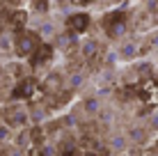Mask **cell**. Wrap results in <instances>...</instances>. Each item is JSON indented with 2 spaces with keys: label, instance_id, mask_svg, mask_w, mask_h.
Instances as JSON below:
<instances>
[{
  "label": "cell",
  "instance_id": "obj_2",
  "mask_svg": "<svg viewBox=\"0 0 158 156\" xmlns=\"http://www.w3.org/2000/svg\"><path fill=\"white\" fill-rule=\"evenodd\" d=\"M39 39H37V35L35 32H28V35H23L19 39V53L21 55H28V53H32L35 48H39Z\"/></svg>",
  "mask_w": 158,
  "mask_h": 156
},
{
  "label": "cell",
  "instance_id": "obj_3",
  "mask_svg": "<svg viewBox=\"0 0 158 156\" xmlns=\"http://www.w3.org/2000/svg\"><path fill=\"white\" fill-rule=\"evenodd\" d=\"M87 25H89V16L87 14H73L71 19H69V30L71 32H85L87 30Z\"/></svg>",
  "mask_w": 158,
  "mask_h": 156
},
{
  "label": "cell",
  "instance_id": "obj_1",
  "mask_svg": "<svg viewBox=\"0 0 158 156\" xmlns=\"http://www.w3.org/2000/svg\"><path fill=\"white\" fill-rule=\"evenodd\" d=\"M103 28L110 32L112 37H117L119 32H124V14H119V12L108 14V16H106V21H103Z\"/></svg>",
  "mask_w": 158,
  "mask_h": 156
},
{
  "label": "cell",
  "instance_id": "obj_8",
  "mask_svg": "<svg viewBox=\"0 0 158 156\" xmlns=\"http://www.w3.org/2000/svg\"><path fill=\"white\" fill-rule=\"evenodd\" d=\"M32 156H39V154H32Z\"/></svg>",
  "mask_w": 158,
  "mask_h": 156
},
{
  "label": "cell",
  "instance_id": "obj_5",
  "mask_svg": "<svg viewBox=\"0 0 158 156\" xmlns=\"http://www.w3.org/2000/svg\"><path fill=\"white\" fill-rule=\"evenodd\" d=\"M23 19H25L23 12H16L14 14V21H12V28L14 30H21V28H23Z\"/></svg>",
  "mask_w": 158,
  "mask_h": 156
},
{
  "label": "cell",
  "instance_id": "obj_7",
  "mask_svg": "<svg viewBox=\"0 0 158 156\" xmlns=\"http://www.w3.org/2000/svg\"><path fill=\"white\" fill-rule=\"evenodd\" d=\"M73 2H78V5H85V2H89V0H73Z\"/></svg>",
  "mask_w": 158,
  "mask_h": 156
},
{
  "label": "cell",
  "instance_id": "obj_6",
  "mask_svg": "<svg viewBox=\"0 0 158 156\" xmlns=\"http://www.w3.org/2000/svg\"><path fill=\"white\" fill-rule=\"evenodd\" d=\"M14 94H16V96H28V94H30V83H21L19 87L14 90Z\"/></svg>",
  "mask_w": 158,
  "mask_h": 156
},
{
  "label": "cell",
  "instance_id": "obj_4",
  "mask_svg": "<svg viewBox=\"0 0 158 156\" xmlns=\"http://www.w3.org/2000/svg\"><path fill=\"white\" fill-rule=\"evenodd\" d=\"M51 55H53V48H51V46H46V44H41V46L35 51V60H32V64L48 62V60H51Z\"/></svg>",
  "mask_w": 158,
  "mask_h": 156
}]
</instances>
